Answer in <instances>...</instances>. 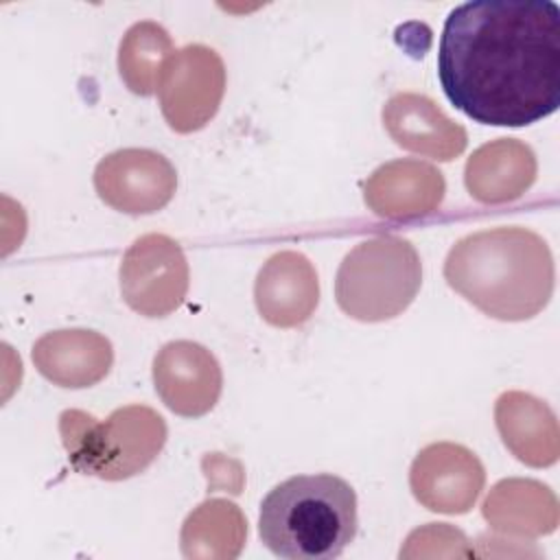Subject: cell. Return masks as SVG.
<instances>
[{"label": "cell", "instance_id": "1", "mask_svg": "<svg viewBox=\"0 0 560 560\" xmlns=\"http://www.w3.org/2000/svg\"><path fill=\"white\" fill-rule=\"evenodd\" d=\"M438 77L468 118L525 127L560 105V9L551 0H472L442 28Z\"/></svg>", "mask_w": 560, "mask_h": 560}, {"label": "cell", "instance_id": "2", "mask_svg": "<svg viewBox=\"0 0 560 560\" xmlns=\"http://www.w3.org/2000/svg\"><path fill=\"white\" fill-rule=\"evenodd\" d=\"M444 278L488 317L523 322L553 293V258L545 238L527 228L481 230L451 247Z\"/></svg>", "mask_w": 560, "mask_h": 560}, {"label": "cell", "instance_id": "3", "mask_svg": "<svg viewBox=\"0 0 560 560\" xmlns=\"http://www.w3.org/2000/svg\"><path fill=\"white\" fill-rule=\"evenodd\" d=\"M354 488L332 475H295L269 490L260 503L262 545L287 560H332L357 536Z\"/></svg>", "mask_w": 560, "mask_h": 560}, {"label": "cell", "instance_id": "4", "mask_svg": "<svg viewBox=\"0 0 560 560\" xmlns=\"http://www.w3.org/2000/svg\"><path fill=\"white\" fill-rule=\"evenodd\" d=\"M59 433L70 466L81 475L122 481L142 472L166 442L164 418L144 405H127L103 422L68 409L59 416Z\"/></svg>", "mask_w": 560, "mask_h": 560}, {"label": "cell", "instance_id": "5", "mask_svg": "<svg viewBox=\"0 0 560 560\" xmlns=\"http://www.w3.org/2000/svg\"><path fill=\"white\" fill-rule=\"evenodd\" d=\"M420 284L416 247L402 236L378 234L346 254L335 278V298L352 319L385 322L413 302Z\"/></svg>", "mask_w": 560, "mask_h": 560}, {"label": "cell", "instance_id": "6", "mask_svg": "<svg viewBox=\"0 0 560 560\" xmlns=\"http://www.w3.org/2000/svg\"><path fill=\"white\" fill-rule=\"evenodd\" d=\"M223 94L225 66L203 44H188L175 50L158 83L162 116L177 133H192L206 127L219 112Z\"/></svg>", "mask_w": 560, "mask_h": 560}, {"label": "cell", "instance_id": "7", "mask_svg": "<svg viewBox=\"0 0 560 560\" xmlns=\"http://www.w3.org/2000/svg\"><path fill=\"white\" fill-rule=\"evenodd\" d=\"M188 291V262L182 247L166 234L133 241L120 262V293L129 308L144 317L177 311Z\"/></svg>", "mask_w": 560, "mask_h": 560}, {"label": "cell", "instance_id": "8", "mask_svg": "<svg viewBox=\"0 0 560 560\" xmlns=\"http://www.w3.org/2000/svg\"><path fill=\"white\" fill-rule=\"evenodd\" d=\"M94 188L118 212L151 214L173 199L177 173L162 153L120 149L96 164Z\"/></svg>", "mask_w": 560, "mask_h": 560}, {"label": "cell", "instance_id": "9", "mask_svg": "<svg viewBox=\"0 0 560 560\" xmlns=\"http://www.w3.org/2000/svg\"><path fill=\"white\" fill-rule=\"evenodd\" d=\"M486 483L477 455L462 444L435 442L424 446L409 472L413 497L431 512L466 514Z\"/></svg>", "mask_w": 560, "mask_h": 560}, {"label": "cell", "instance_id": "10", "mask_svg": "<svg viewBox=\"0 0 560 560\" xmlns=\"http://www.w3.org/2000/svg\"><path fill=\"white\" fill-rule=\"evenodd\" d=\"M153 383L162 402L177 416L199 418L214 409L223 374L214 354L195 341H171L153 359Z\"/></svg>", "mask_w": 560, "mask_h": 560}, {"label": "cell", "instance_id": "11", "mask_svg": "<svg viewBox=\"0 0 560 560\" xmlns=\"http://www.w3.org/2000/svg\"><path fill=\"white\" fill-rule=\"evenodd\" d=\"M256 308L278 328L304 324L317 308L319 280L313 262L300 252H278L258 271L254 284Z\"/></svg>", "mask_w": 560, "mask_h": 560}, {"label": "cell", "instance_id": "12", "mask_svg": "<svg viewBox=\"0 0 560 560\" xmlns=\"http://www.w3.org/2000/svg\"><path fill=\"white\" fill-rule=\"evenodd\" d=\"M383 125L398 147L440 162L457 158L468 142L462 125L453 122L431 98L413 92L394 94L385 103Z\"/></svg>", "mask_w": 560, "mask_h": 560}, {"label": "cell", "instance_id": "13", "mask_svg": "<svg viewBox=\"0 0 560 560\" xmlns=\"http://www.w3.org/2000/svg\"><path fill=\"white\" fill-rule=\"evenodd\" d=\"M442 173L420 160H394L378 166L365 182V206L385 219H418L431 214L444 199Z\"/></svg>", "mask_w": 560, "mask_h": 560}, {"label": "cell", "instance_id": "14", "mask_svg": "<svg viewBox=\"0 0 560 560\" xmlns=\"http://www.w3.org/2000/svg\"><path fill=\"white\" fill-rule=\"evenodd\" d=\"M114 350L107 337L96 330L70 328L46 332L33 346L37 372L59 387H92L107 376Z\"/></svg>", "mask_w": 560, "mask_h": 560}, {"label": "cell", "instance_id": "15", "mask_svg": "<svg viewBox=\"0 0 560 560\" xmlns=\"http://www.w3.org/2000/svg\"><path fill=\"white\" fill-rule=\"evenodd\" d=\"M536 179L534 151L516 138H499L479 147L466 162L464 182L479 203H508Z\"/></svg>", "mask_w": 560, "mask_h": 560}, {"label": "cell", "instance_id": "16", "mask_svg": "<svg viewBox=\"0 0 560 560\" xmlns=\"http://www.w3.org/2000/svg\"><path fill=\"white\" fill-rule=\"evenodd\" d=\"M503 444L527 466H551L560 453L556 413L542 400L523 392H505L494 407Z\"/></svg>", "mask_w": 560, "mask_h": 560}, {"label": "cell", "instance_id": "17", "mask_svg": "<svg viewBox=\"0 0 560 560\" xmlns=\"http://www.w3.org/2000/svg\"><path fill=\"white\" fill-rule=\"evenodd\" d=\"M483 518L503 534L540 536L558 525L556 494L534 479H503L483 501Z\"/></svg>", "mask_w": 560, "mask_h": 560}, {"label": "cell", "instance_id": "18", "mask_svg": "<svg viewBox=\"0 0 560 560\" xmlns=\"http://www.w3.org/2000/svg\"><path fill=\"white\" fill-rule=\"evenodd\" d=\"M247 523L243 512L225 501L210 499L188 514L182 529L184 556L234 558L245 540Z\"/></svg>", "mask_w": 560, "mask_h": 560}, {"label": "cell", "instance_id": "19", "mask_svg": "<svg viewBox=\"0 0 560 560\" xmlns=\"http://www.w3.org/2000/svg\"><path fill=\"white\" fill-rule=\"evenodd\" d=\"M175 52L171 35L158 22H136L118 48V72L125 85L140 96L158 92L162 70Z\"/></svg>", "mask_w": 560, "mask_h": 560}]
</instances>
